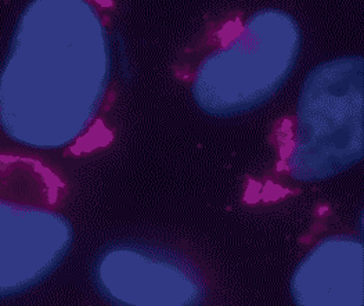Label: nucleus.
<instances>
[{
	"label": "nucleus",
	"mask_w": 364,
	"mask_h": 306,
	"mask_svg": "<svg viewBox=\"0 0 364 306\" xmlns=\"http://www.w3.org/2000/svg\"><path fill=\"white\" fill-rule=\"evenodd\" d=\"M364 61L343 56L316 65L295 114L274 129L277 172L294 183L334 178L364 155Z\"/></svg>",
	"instance_id": "7ed1b4c3"
},
{
	"label": "nucleus",
	"mask_w": 364,
	"mask_h": 306,
	"mask_svg": "<svg viewBox=\"0 0 364 306\" xmlns=\"http://www.w3.org/2000/svg\"><path fill=\"white\" fill-rule=\"evenodd\" d=\"M95 276L103 297L122 305H194L207 295L205 280L188 258L143 243L105 250Z\"/></svg>",
	"instance_id": "39448f33"
},
{
	"label": "nucleus",
	"mask_w": 364,
	"mask_h": 306,
	"mask_svg": "<svg viewBox=\"0 0 364 306\" xmlns=\"http://www.w3.org/2000/svg\"><path fill=\"white\" fill-rule=\"evenodd\" d=\"M363 241L356 236L337 234L321 240L294 272V302L304 306L363 305Z\"/></svg>",
	"instance_id": "423d86ee"
},
{
	"label": "nucleus",
	"mask_w": 364,
	"mask_h": 306,
	"mask_svg": "<svg viewBox=\"0 0 364 306\" xmlns=\"http://www.w3.org/2000/svg\"><path fill=\"white\" fill-rule=\"evenodd\" d=\"M65 184L39 159L0 154V298L49 278L74 240Z\"/></svg>",
	"instance_id": "20e7f679"
},
{
	"label": "nucleus",
	"mask_w": 364,
	"mask_h": 306,
	"mask_svg": "<svg viewBox=\"0 0 364 306\" xmlns=\"http://www.w3.org/2000/svg\"><path fill=\"white\" fill-rule=\"evenodd\" d=\"M111 79L100 0H31L0 71V129L29 149L74 147L100 121Z\"/></svg>",
	"instance_id": "f257e3e1"
},
{
	"label": "nucleus",
	"mask_w": 364,
	"mask_h": 306,
	"mask_svg": "<svg viewBox=\"0 0 364 306\" xmlns=\"http://www.w3.org/2000/svg\"><path fill=\"white\" fill-rule=\"evenodd\" d=\"M301 46V28L288 11L262 9L209 28L179 68L205 114L233 118L259 108L283 88Z\"/></svg>",
	"instance_id": "f03ea898"
}]
</instances>
